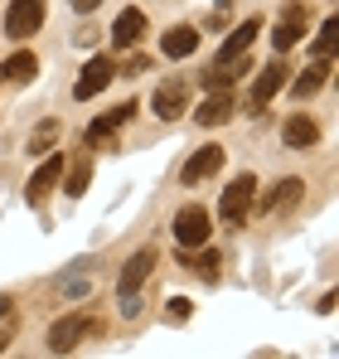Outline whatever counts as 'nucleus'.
I'll return each mask as SVG.
<instances>
[{
    "label": "nucleus",
    "instance_id": "obj_1",
    "mask_svg": "<svg viewBox=\"0 0 339 359\" xmlns=\"http://www.w3.org/2000/svg\"><path fill=\"white\" fill-rule=\"evenodd\" d=\"M155 262H160V252H155V248H141V252H131V257H126V267H121V277H116V297H121V306H126V316H136V292L151 282Z\"/></svg>",
    "mask_w": 339,
    "mask_h": 359
},
{
    "label": "nucleus",
    "instance_id": "obj_2",
    "mask_svg": "<svg viewBox=\"0 0 339 359\" xmlns=\"http://www.w3.org/2000/svg\"><path fill=\"white\" fill-rule=\"evenodd\" d=\"M102 330H107L102 316H83V311H78V316H63L54 330H49V350H54V355H68V350H78L88 335H102Z\"/></svg>",
    "mask_w": 339,
    "mask_h": 359
},
{
    "label": "nucleus",
    "instance_id": "obj_3",
    "mask_svg": "<svg viewBox=\"0 0 339 359\" xmlns=\"http://www.w3.org/2000/svg\"><path fill=\"white\" fill-rule=\"evenodd\" d=\"M252 199H257V180H252V175H237L223 189V199H219V219H223L228 229H242V224H247V214H252Z\"/></svg>",
    "mask_w": 339,
    "mask_h": 359
},
{
    "label": "nucleus",
    "instance_id": "obj_4",
    "mask_svg": "<svg viewBox=\"0 0 339 359\" xmlns=\"http://www.w3.org/2000/svg\"><path fill=\"white\" fill-rule=\"evenodd\" d=\"M44 0H10V10H5V34L10 39H29L39 25H44Z\"/></svg>",
    "mask_w": 339,
    "mask_h": 359
},
{
    "label": "nucleus",
    "instance_id": "obj_5",
    "mask_svg": "<svg viewBox=\"0 0 339 359\" xmlns=\"http://www.w3.org/2000/svg\"><path fill=\"white\" fill-rule=\"evenodd\" d=\"M305 25H310V15H305V0H286L282 20H277V29H272V44L277 49H296L300 39H305Z\"/></svg>",
    "mask_w": 339,
    "mask_h": 359
},
{
    "label": "nucleus",
    "instance_id": "obj_6",
    "mask_svg": "<svg viewBox=\"0 0 339 359\" xmlns=\"http://www.w3.org/2000/svg\"><path fill=\"white\" fill-rule=\"evenodd\" d=\"M112 73H116V63L107 59V54L88 59V63H83V73H78V83H73V97H78V102H92V97L112 83Z\"/></svg>",
    "mask_w": 339,
    "mask_h": 359
},
{
    "label": "nucleus",
    "instance_id": "obj_7",
    "mask_svg": "<svg viewBox=\"0 0 339 359\" xmlns=\"http://www.w3.org/2000/svg\"><path fill=\"white\" fill-rule=\"evenodd\" d=\"M151 107H155L160 121L184 117V112H189V83H184V78H165V83L155 88V97H151Z\"/></svg>",
    "mask_w": 339,
    "mask_h": 359
},
{
    "label": "nucleus",
    "instance_id": "obj_8",
    "mask_svg": "<svg viewBox=\"0 0 339 359\" xmlns=\"http://www.w3.org/2000/svg\"><path fill=\"white\" fill-rule=\"evenodd\" d=\"M174 238H179V248H204V243H209V209L184 204V209L174 214Z\"/></svg>",
    "mask_w": 339,
    "mask_h": 359
},
{
    "label": "nucleus",
    "instance_id": "obj_9",
    "mask_svg": "<svg viewBox=\"0 0 339 359\" xmlns=\"http://www.w3.org/2000/svg\"><path fill=\"white\" fill-rule=\"evenodd\" d=\"M286 78H291V68H286L282 59L267 63V68L257 73V83H252V97H247V107H252V112H267V102H272V97H277V93L286 88Z\"/></svg>",
    "mask_w": 339,
    "mask_h": 359
},
{
    "label": "nucleus",
    "instance_id": "obj_10",
    "mask_svg": "<svg viewBox=\"0 0 339 359\" xmlns=\"http://www.w3.org/2000/svg\"><path fill=\"white\" fill-rule=\"evenodd\" d=\"M219 170H223V146H199V151L184 161L179 180H184V184H204V180L219 175Z\"/></svg>",
    "mask_w": 339,
    "mask_h": 359
},
{
    "label": "nucleus",
    "instance_id": "obj_11",
    "mask_svg": "<svg viewBox=\"0 0 339 359\" xmlns=\"http://www.w3.org/2000/svg\"><path fill=\"white\" fill-rule=\"evenodd\" d=\"M63 180V156H44V165L29 175V184H25V199L29 204H44L49 194H54V184Z\"/></svg>",
    "mask_w": 339,
    "mask_h": 359
},
{
    "label": "nucleus",
    "instance_id": "obj_12",
    "mask_svg": "<svg viewBox=\"0 0 339 359\" xmlns=\"http://www.w3.org/2000/svg\"><path fill=\"white\" fill-rule=\"evenodd\" d=\"M136 107H141V102H121V107H112V112H102V117L88 126V146H102V141H112V146H116V126L136 117Z\"/></svg>",
    "mask_w": 339,
    "mask_h": 359
},
{
    "label": "nucleus",
    "instance_id": "obj_13",
    "mask_svg": "<svg viewBox=\"0 0 339 359\" xmlns=\"http://www.w3.org/2000/svg\"><path fill=\"white\" fill-rule=\"evenodd\" d=\"M141 34H146V15L131 5V10H121L112 20V49H136L141 44Z\"/></svg>",
    "mask_w": 339,
    "mask_h": 359
},
{
    "label": "nucleus",
    "instance_id": "obj_14",
    "mask_svg": "<svg viewBox=\"0 0 339 359\" xmlns=\"http://www.w3.org/2000/svg\"><path fill=\"white\" fill-rule=\"evenodd\" d=\"M199 49V29L194 25H174V29H165V39H160V54L165 59H189Z\"/></svg>",
    "mask_w": 339,
    "mask_h": 359
},
{
    "label": "nucleus",
    "instance_id": "obj_15",
    "mask_svg": "<svg viewBox=\"0 0 339 359\" xmlns=\"http://www.w3.org/2000/svg\"><path fill=\"white\" fill-rule=\"evenodd\" d=\"M282 141L291 146V151H310V146L320 141V126L305 117V112H296V117H291V121L282 126Z\"/></svg>",
    "mask_w": 339,
    "mask_h": 359
},
{
    "label": "nucleus",
    "instance_id": "obj_16",
    "mask_svg": "<svg viewBox=\"0 0 339 359\" xmlns=\"http://www.w3.org/2000/svg\"><path fill=\"white\" fill-rule=\"evenodd\" d=\"M300 194H305V180L286 175L282 184H277V189H272V194H267V199H262V214H286V209H291V204H296V199H300Z\"/></svg>",
    "mask_w": 339,
    "mask_h": 359
},
{
    "label": "nucleus",
    "instance_id": "obj_17",
    "mask_svg": "<svg viewBox=\"0 0 339 359\" xmlns=\"http://www.w3.org/2000/svg\"><path fill=\"white\" fill-rule=\"evenodd\" d=\"M325 78H330V59H315L305 73H296V83H291V93H296V102H305V97H315L320 88H325Z\"/></svg>",
    "mask_w": 339,
    "mask_h": 359
},
{
    "label": "nucleus",
    "instance_id": "obj_18",
    "mask_svg": "<svg viewBox=\"0 0 339 359\" xmlns=\"http://www.w3.org/2000/svg\"><path fill=\"white\" fill-rule=\"evenodd\" d=\"M233 107H237V102H233V88H228V93L219 88V93H214V97L194 112V121H199V126H223V121L233 117Z\"/></svg>",
    "mask_w": 339,
    "mask_h": 359
},
{
    "label": "nucleus",
    "instance_id": "obj_19",
    "mask_svg": "<svg viewBox=\"0 0 339 359\" xmlns=\"http://www.w3.org/2000/svg\"><path fill=\"white\" fill-rule=\"evenodd\" d=\"M257 29H262V20H242L233 34L223 39V49H219V63H228V59H237V54H247L252 49V39H257Z\"/></svg>",
    "mask_w": 339,
    "mask_h": 359
},
{
    "label": "nucleus",
    "instance_id": "obj_20",
    "mask_svg": "<svg viewBox=\"0 0 339 359\" xmlns=\"http://www.w3.org/2000/svg\"><path fill=\"white\" fill-rule=\"evenodd\" d=\"M0 73H5V83H29V78L39 73V59H34L29 49H15L10 59L0 63Z\"/></svg>",
    "mask_w": 339,
    "mask_h": 359
},
{
    "label": "nucleus",
    "instance_id": "obj_21",
    "mask_svg": "<svg viewBox=\"0 0 339 359\" xmlns=\"http://www.w3.org/2000/svg\"><path fill=\"white\" fill-rule=\"evenodd\" d=\"M63 175H68L63 189H68L73 199H83V194H88V180H92V156H78V161H73V170L63 165Z\"/></svg>",
    "mask_w": 339,
    "mask_h": 359
},
{
    "label": "nucleus",
    "instance_id": "obj_22",
    "mask_svg": "<svg viewBox=\"0 0 339 359\" xmlns=\"http://www.w3.org/2000/svg\"><path fill=\"white\" fill-rule=\"evenodd\" d=\"M179 262H184V267H194L204 282H219V262H223V257H219V252H209V248L189 257V248H184V252H179Z\"/></svg>",
    "mask_w": 339,
    "mask_h": 359
},
{
    "label": "nucleus",
    "instance_id": "obj_23",
    "mask_svg": "<svg viewBox=\"0 0 339 359\" xmlns=\"http://www.w3.org/2000/svg\"><path fill=\"white\" fill-rule=\"evenodd\" d=\"M54 136H58V121H39V131L29 136V156H49L54 151Z\"/></svg>",
    "mask_w": 339,
    "mask_h": 359
},
{
    "label": "nucleus",
    "instance_id": "obj_24",
    "mask_svg": "<svg viewBox=\"0 0 339 359\" xmlns=\"http://www.w3.org/2000/svg\"><path fill=\"white\" fill-rule=\"evenodd\" d=\"M335 29H339V20H325V25H320V34H315V44H310L315 59H335Z\"/></svg>",
    "mask_w": 339,
    "mask_h": 359
},
{
    "label": "nucleus",
    "instance_id": "obj_25",
    "mask_svg": "<svg viewBox=\"0 0 339 359\" xmlns=\"http://www.w3.org/2000/svg\"><path fill=\"white\" fill-rule=\"evenodd\" d=\"M146 68H151V59H146V54H131V59L121 63L116 73H126V78H136V73H146Z\"/></svg>",
    "mask_w": 339,
    "mask_h": 359
},
{
    "label": "nucleus",
    "instance_id": "obj_26",
    "mask_svg": "<svg viewBox=\"0 0 339 359\" xmlns=\"http://www.w3.org/2000/svg\"><path fill=\"white\" fill-rule=\"evenodd\" d=\"M189 316V301L184 297H170V320H184Z\"/></svg>",
    "mask_w": 339,
    "mask_h": 359
},
{
    "label": "nucleus",
    "instance_id": "obj_27",
    "mask_svg": "<svg viewBox=\"0 0 339 359\" xmlns=\"http://www.w3.org/2000/svg\"><path fill=\"white\" fill-rule=\"evenodd\" d=\"M68 5H73V10H78V15H92V10H97V5H102V0H68Z\"/></svg>",
    "mask_w": 339,
    "mask_h": 359
},
{
    "label": "nucleus",
    "instance_id": "obj_28",
    "mask_svg": "<svg viewBox=\"0 0 339 359\" xmlns=\"http://www.w3.org/2000/svg\"><path fill=\"white\" fill-rule=\"evenodd\" d=\"M0 320H10V297H0Z\"/></svg>",
    "mask_w": 339,
    "mask_h": 359
},
{
    "label": "nucleus",
    "instance_id": "obj_29",
    "mask_svg": "<svg viewBox=\"0 0 339 359\" xmlns=\"http://www.w3.org/2000/svg\"><path fill=\"white\" fill-rule=\"evenodd\" d=\"M5 345H10V330H0V350H5Z\"/></svg>",
    "mask_w": 339,
    "mask_h": 359
}]
</instances>
